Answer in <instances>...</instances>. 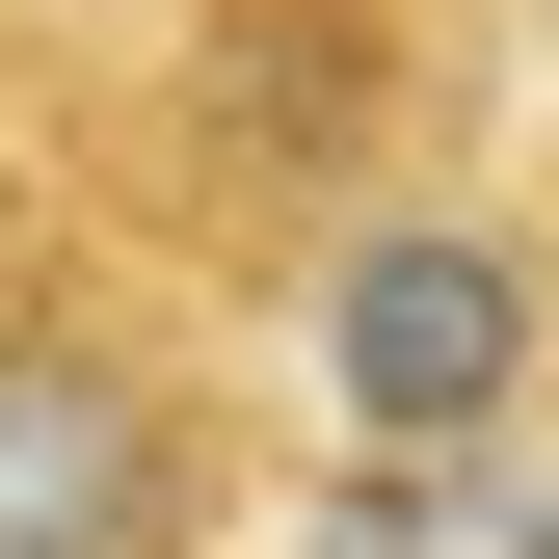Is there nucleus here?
Masks as SVG:
<instances>
[{"label": "nucleus", "instance_id": "1", "mask_svg": "<svg viewBox=\"0 0 559 559\" xmlns=\"http://www.w3.org/2000/svg\"><path fill=\"white\" fill-rule=\"evenodd\" d=\"M53 133L187 294L266 320L400 160H453L507 107H479V0H107V27H53Z\"/></svg>", "mask_w": 559, "mask_h": 559}, {"label": "nucleus", "instance_id": "2", "mask_svg": "<svg viewBox=\"0 0 559 559\" xmlns=\"http://www.w3.org/2000/svg\"><path fill=\"white\" fill-rule=\"evenodd\" d=\"M0 559H266L240 294H187L53 133V53L0 107Z\"/></svg>", "mask_w": 559, "mask_h": 559}, {"label": "nucleus", "instance_id": "3", "mask_svg": "<svg viewBox=\"0 0 559 559\" xmlns=\"http://www.w3.org/2000/svg\"><path fill=\"white\" fill-rule=\"evenodd\" d=\"M266 373L373 479H507L559 427V133H453L266 294Z\"/></svg>", "mask_w": 559, "mask_h": 559}]
</instances>
